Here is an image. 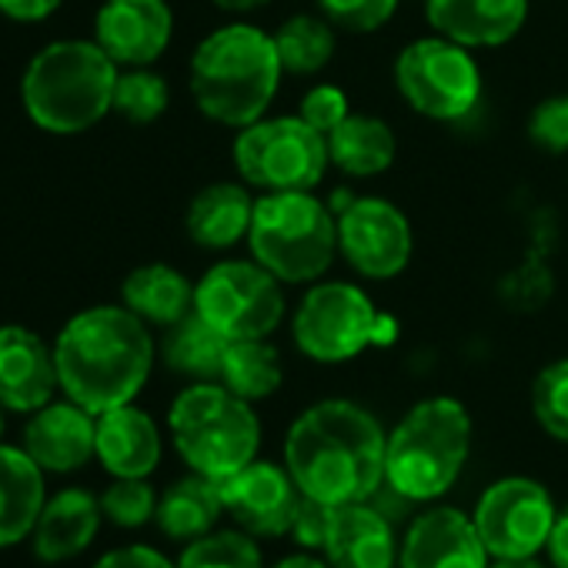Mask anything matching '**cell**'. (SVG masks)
Listing matches in <instances>:
<instances>
[{
    "label": "cell",
    "mask_w": 568,
    "mask_h": 568,
    "mask_svg": "<svg viewBox=\"0 0 568 568\" xmlns=\"http://www.w3.org/2000/svg\"><path fill=\"white\" fill-rule=\"evenodd\" d=\"M284 68L274 34L254 24H227L211 31L191 58V98L197 111L224 128L261 121L281 88Z\"/></svg>",
    "instance_id": "3"
},
{
    "label": "cell",
    "mask_w": 568,
    "mask_h": 568,
    "mask_svg": "<svg viewBox=\"0 0 568 568\" xmlns=\"http://www.w3.org/2000/svg\"><path fill=\"white\" fill-rule=\"evenodd\" d=\"M64 0H0V14L18 24H41L61 11Z\"/></svg>",
    "instance_id": "40"
},
{
    "label": "cell",
    "mask_w": 568,
    "mask_h": 568,
    "mask_svg": "<svg viewBox=\"0 0 568 568\" xmlns=\"http://www.w3.org/2000/svg\"><path fill=\"white\" fill-rule=\"evenodd\" d=\"M388 432L352 398H322L284 432L281 462L305 498L322 505L368 501L385 485Z\"/></svg>",
    "instance_id": "1"
},
{
    "label": "cell",
    "mask_w": 568,
    "mask_h": 568,
    "mask_svg": "<svg viewBox=\"0 0 568 568\" xmlns=\"http://www.w3.org/2000/svg\"><path fill=\"white\" fill-rule=\"evenodd\" d=\"M398 525L368 498L338 505L332 511V528L322 555L332 561V568H398Z\"/></svg>",
    "instance_id": "19"
},
{
    "label": "cell",
    "mask_w": 568,
    "mask_h": 568,
    "mask_svg": "<svg viewBox=\"0 0 568 568\" xmlns=\"http://www.w3.org/2000/svg\"><path fill=\"white\" fill-rule=\"evenodd\" d=\"M158 491L148 478H114L104 491H101V511L111 525L134 531L144 528L148 521H154L158 515Z\"/></svg>",
    "instance_id": "34"
},
{
    "label": "cell",
    "mask_w": 568,
    "mask_h": 568,
    "mask_svg": "<svg viewBox=\"0 0 568 568\" xmlns=\"http://www.w3.org/2000/svg\"><path fill=\"white\" fill-rule=\"evenodd\" d=\"M61 392L54 345L24 325H0V405L34 415Z\"/></svg>",
    "instance_id": "17"
},
{
    "label": "cell",
    "mask_w": 568,
    "mask_h": 568,
    "mask_svg": "<svg viewBox=\"0 0 568 568\" xmlns=\"http://www.w3.org/2000/svg\"><path fill=\"white\" fill-rule=\"evenodd\" d=\"M274 48H277L284 74L312 78L322 68H328V61L335 58V48H338L335 24L312 18V14L288 18L274 31Z\"/></svg>",
    "instance_id": "30"
},
{
    "label": "cell",
    "mask_w": 568,
    "mask_h": 568,
    "mask_svg": "<svg viewBox=\"0 0 568 568\" xmlns=\"http://www.w3.org/2000/svg\"><path fill=\"white\" fill-rule=\"evenodd\" d=\"M4 412H8V408L0 405V438H4Z\"/></svg>",
    "instance_id": "45"
},
{
    "label": "cell",
    "mask_w": 568,
    "mask_h": 568,
    "mask_svg": "<svg viewBox=\"0 0 568 568\" xmlns=\"http://www.w3.org/2000/svg\"><path fill=\"white\" fill-rule=\"evenodd\" d=\"M555 518V495L545 481L531 475H501L491 485H485L471 505L475 531L491 561L541 555Z\"/></svg>",
    "instance_id": "12"
},
{
    "label": "cell",
    "mask_w": 568,
    "mask_h": 568,
    "mask_svg": "<svg viewBox=\"0 0 568 568\" xmlns=\"http://www.w3.org/2000/svg\"><path fill=\"white\" fill-rule=\"evenodd\" d=\"M488 568H551V565H548V558L531 555V558H495Z\"/></svg>",
    "instance_id": "43"
},
{
    "label": "cell",
    "mask_w": 568,
    "mask_h": 568,
    "mask_svg": "<svg viewBox=\"0 0 568 568\" xmlns=\"http://www.w3.org/2000/svg\"><path fill=\"white\" fill-rule=\"evenodd\" d=\"M224 352H227V338L194 312L184 322L171 325L164 338V365L191 382H217Z\"/></svg>",
    "instance_id": "29"
},
{
    "label": "cell",
    "mask_w": 568,
    "mask_h": 568,
    "mask_svg": "<svg viewBox=\"0 0 568 568\" xmlns=\"http://www.w3.org/2000/svg\"><path fill=\"white\" fill-rule=\"evenodd\" d=\"M168 104H171V88L158 71L121 68L114 88V114H121L131 124H151L168 111Z\"/></svg>",
    "instance_id": "32"
},
{
    "label": "cell",
    "mask_w": 568,
    "mask_h": 568,
    "mask_svg": "<svg viewBox=\"0 0 568 568\" xmlns=\"http://www.w3.org/2000/svg\"><path fill=\"white\" fill-rule=\"evenodd\" d=\"M58 378L64 398L91 415L131 405L158 358L151 325L124 305H98L78 312L54 338Z\"/></svg>",
    "instance_id": "2"
},
{
    "label": "cell",
    "mask_w": 568,
    "mask_h": 568,
    "mask_svg": "<svg viewBox=\"0 0 568 568\" xmlns=\"http://www.w3.org/2000/svg\"><path fill=\"white\" fill-rule=\"evenodd\" d=\"M332 505H322L315 498H305L302 495V505L292 518V528H288V538L295 541V548L302 551H325V541H328V528H332Z\"/></svg>",
    "instance_id": "38"
},
{
    "label": "cell",
    "mask_w": 568,
    "mask_h": 568,
    "mask_svg": "<svg viewBox=\"0 0 568 568\" xmlns=\"http://www.w3.org/2000/svg\"><path fill=\"white\" fill-rule=\"evenodd\" d=\"M118 74L121 68L98 41H54L24 68L21 101L41 131L84 134L114 111Z\"/></svg>",
    "instance_id": "5"
},
{
    "label": "cell",
    "mask_w": 568,
    "mask_h": 568,
    "mask_svg": "<svg viewBox=\"0 0 568 568\" xmlns=\"http://www.w3.org/2000/svg\"><path fill=\"white\" fill-rule=\"evenodd\" d=\"M395 84L428 121H462L481 101V68L468 48L435 34L412 41L395 61Z\"/></svg>",
    "instance_id": "11"
},
{
    "label": "cell",
    "mask_w": 568,
    "mask_h": 568,
    "mask_svg": "<svg viewBox=\"0 0 568 568\" xmlns=\"http://www.w3.org/2000/svg\"><path fill=\"white\" fill-rule=\"evenodd\" d=\"M91 568H178V561L168 558L154 545L134 541V545H121V548L104 551Z\"/></svg>",
    "instance_id": "39"
},
{
    "label": "cell",
    "mask_w": 568,
    "mask_h": 568,
    "mask_svg": "<svg viewBox=\"0 0 568 568\" xmlns=\"http://www.w3.org/2000/svg\"><path fill=\"white\" fill-rule=\"evenodd\" d=\"M237 178L264 191H315L332 164L328 138L305 118H261L237 131L231 148Z\"/></svg>",
    "instance_id": "9"
},
{
    "label": "cell",
    "mask_w": 568,
    "mask_h": 568,
    "mask_svg": "<svg viewBox=\"0 0 568 568\" xmlns=\"http://www.w3.org/2000/svg\"><path fill=\"white\" fill-rule=\"evenodd\" d=\"M251 257L281 284H315L338 254V214L312 191H267L254 197Z\"/></svg>",
    "instance_id": "7"
},
{
    "label": "cell",
    "mask_w": 568,
    "mask_h": 568,
    "mask_svg": "<svg viewBox=\"0 0 568 568\" xmlns=\"http://www.w3.org/2000/svg\"><path fill=\"white\" fill-rule=\"evenodd\" d=\"M217 488L224 501V518H231L237 528L261 541L288 538L292 518L302 505V488L295 485L284 462L257 455L251 465L217 481Z\"/></svg>",
    "instance_id": "14"
},
{
    "label": "cell",
    "mask_w": 568,
    "mask_h": 568,
    "mask_svg": "<svg viewBox=\"0 0 568 568\" xmlns=\"http://www.w3.org/2000/svg\"><path fill=\"white\" fill-rule=\"evenodd\" d=\"M328 158L338 171L352 178H375L385 174L398 158L395 131L375 114H348L328 134Z\"/></svg>",
    "instance_id": "27"
},
{
    "label": "cell",
    "mask_w": 568,
    "mask_h": 568,
    "mask_svg": "<svg viewBox=\"0 0 568 568\" xmlns=\"http://www.w3.org/2000/svg\"><path fill=\"white\" fill-rule=\"evenodd\" d=\"M224 518L221 488L214 478H204L197 471H187L184 478L171 481L158 498L154 525L171 541H194L207 531H214Z\"/></svg>",
    "instance_id": "26"
},
{
    "label": "cell",
    "mask_w": 568,
    "mask_h": 568,
    "mask_svg": "<svg viewBox=\"0 0 568 568\" xmlns=\"http://www.w3.org/2000/svg\"><path fill=\"white\" fill-rule=\"evenodd\" d=\"M168 435L187 471L224 481L261 452V418L221 382H191L168 408Z\"/></svg>",
    "instance_id": "6"
},
{
    "label": "cell",
    "mask_w": 568,
    "mask_h": 568,
    "mask_svg": "<svg viewBox=\"0 0 568 568\" xmlns=\"http://www.w3.org/2000/svg\"><path fill=\"white\" fill-rule=\"evenodd\" d=\"M415 251V234L402 207L385 197H352L338 211V254L372 281L398 277Z\"/></svg>",
    "instance_id": "13"
},
{
    "label": "cell",
    "mask_w": 568,
    "mask_h": 568,
    "mask_svg": "<svg viewBox=\"0 0 568 568\" xmlns=\"http://www.w3.org/2000/svg\"><path fill=\"white\" fill-rule=\"evenodd\" d=\"M352 114L348 94L335 84H315L312 91H305L302 104H298V118H305L315 131H322L325 138Z\"/></svg>",
    "instance_id": "37"
},
{
    "label": "cell",
    "mask_w": 568,
    "mask_h": 568,
    "mask_svg": "<svg viewBox=\"0 0 568 568\" xmlns=\"http://www.w3.org/2000/svg\"><path fill=\"white\" fill-rule=\"evenodd\" d=\"M44 501V468L24 448L0 442V548L31 538Z\"/></svg>",
    "instance_id": "23"
},
{
    "label": "cell",
    "mask_w": 568,
    "mask_h": 568,
    "mask_svg": "<svg viewBox=\"0 0 568 568\" xmlns=\"http://www.w3.org/2000/svg\"><path fill=\"white\" fill-rule=\"evenodd\" d=\"M174 38L168 0H104L94 18V41L118 68H151Z\"/></svg>",
    "instance_id": "16"
},
{
    "label": "cell",
    "mask_w": 568,
    "mask_h": 568,
    "mask_svg": "<svg viewBox=\"0 0 568 568\" xmlns=\"http://www.w3.org/2000/svg\"><path fill=\"white\" fill-rule=\"evenodd\" d=\"M267 568H332V561L322 555V551H288V555H281L274 558Z\"/></svg>",
    "instance_id": "42"
},
{
    "label": "cell",
    "mask_w": 568,
    "mask_h": 568,
    "mask_svg": "<svg viewBox=\"0 0 568 568\" xmlns=\"http://www.w3.org/2000/svg\"><path fill=\"white\" fill-rule=\"evenodd\" d=\"M315 4L325 21L352 34H372L385 28L398 11V0H315Z\"/></svg>",
    "instance_id": "35"
},
{
    "label": "cell",
    "mask_w": 568,
    "mask_h": 568,
    "mask_svg": "<svg viewBox=\"0 0 568 568\" xmlns=\"http://www.w3.org/2000/svg\"><path fill=\"white\" fill-rule=\"evenodd\" d=\"M121 305L134 312L144 325L171 328L194 312V284L178 267L151 261L124 277Z\"/></svg>",
    "instance_id": "24"
},
{
    "label": "cell",
    "mask_w": 568,
    "mask_h": 568,
    "mask_svg": "<svg viewBox=\"0 0 568 568\" xmlns=\"http://www.w3.org/2000/svg\"><path fill=\"white\" fill-rule=\"evenodd\" d=\"M528 138L548 154H568V94H555L531 111Z\"/></svg>",
    "instance_id": "36"
},
{
    "label": "cell",
    "mask_w": 568,
    "mask_h": 568,
    "mask_svg": "<svg viewBox=\"0 0 568 568\" xmlns=\"http://www.w3.org/2000/svg\"><path fill=\"white\" fill-rule=\"evenodd\" d=\"M214 4H217L221 11H231V14H247V11L264 8L267 0H214Z\"/></svg>",
    "instance_id": "44"
},
{
    "label": "cell",
    "mask_w": 568,
    "mask_h": 568,
    "mask_svg": "<svg viewBox=\"0 0 568 568\" xmlns=\"http://www.w3.org/2000/svg\"><path fill=\"white\" fill-rule=\"evenodd\" d=\"M545 558L551 568H568V505L558 508V518H555L548 545H545Z\"/></svg>",
    "instance_id": "41"
},
{
    "label": "cell",
    "mask_w": 568,
    "mask_h": 568,
    "mask_svg": "<svg viewBox=\"0 0 568 568\" xmlns=\"http://www.w3.org/2000/svg\"><path fill=\"white\" fill-rule=\"evenodd\" d=\"M284 312L288 305H284L281 281L254 257L217 261L194 284V315L227 342L271 338L284 322Z\"/></svg>",
    "instance_id": "10"
},
{
    "label": "cell",
    "mask_w": 568,
    "mask_h": 568,
    "mask_svg": "<svg viewBox=\"0 0 568 568\" xmlns=\"http://www.w3.org/2000/svg\"><path fill=\"white\" fill-rule=\"evenodd\" d=\"M98 442V415L81 408L78 402H51L38 408L24 425V452L54 475H68L84 468L94 458Z\"/></svg>",
    "instance_id": "18"
},
{
    "label": "cell",
    "mask_w": 568,
    "mask_h": 568,
    "mask_svg": "<svg viewBox=\"0 0 568 568\" xmlns=\"http://www.w3.org/2000/svg\"><path fill=\"white\" fill-rule=\"evenodd\" d=\"M471 511L445 501L422 505L402 528L398 568H488Z\"/></svg>",
    "instance_id": "15"
},
{
    "label": "cell",
    "mask_w": 568,
    "mask_h": 568,
    "mask_svg": "<svg viewBox=\"0 0 568 568\" xmlns=\"http://www.w3.org/2000/svg\"><path fill=\"white\" fill-rule=\"evenodd\" d=\"M254 217V197L244 191V184L217 181L194 194L187 204V234L204 251H227L241 237H247Z\"/></svg>",
    "instance_id": "25"
},
{
    "label": "cell",
    "mask_w": 568,
    "mask_h": 568,
    "mask_svg": "<svg viewBox=\"0 0 568 568\" xmlns=\"http://www.w3.org/2000/svg\"><path fill=\"white\" fill-rule=\"evenodd\" d=\"M224 388H231L237 398L257 405L271 395L281 392L284 385V362L281 352L267 338H237L227 342L224 362H221V378Z\"/></svg>",
    "instance_id": "28"
},
{
    "label": "cell",
    "mask_w": 568,
    "mask_h": 568,
    "mask_svg": "<svg viewBox=\"0 0 568 568\" xmlns=\"http://www.w3.org/2000/svg\"><path fill=\"white\" fill-rule=\"evenodd\" d=\"M292 338L308 362L345 365L372 345H392L398 325L352 281H315L292 315Z\"/></svg>",
    "instance_id": "8"
},
{
    "label": "cell",
    "mask_w": 568,
    "mask_h": 568,
    "mask_svg": "<svg viewBox=\"0 0 568 568\" xmlns=\"http://www.w3.org/2000/svg\"><path fill=\"white\" fill-rule=\"evenodd\" d=\"M425 18L435 34L468 51L501 48L521 31L528 0H425Z\"/></svg>",
    "instance_id": "21"
},
{
    "label": "cell",
    "mask_w": 568,
    "mask_h": 568,
    "mask_svg": "<svg viewBox=\"0 0 568 568\" xmlns=\"http://www.w3.org/2000/svg\"><path fill=\"white\" fill-rule=\"evenodd\" d=\"M161 455H164L161 428L134 402L98 415L94 458L111 478H151L161 465Z\"/></svg>",
    "instance_id": "20"
},
{
    "label": "cell",
    "mask_w": 568,
    "mask_h": 568,
    "mask_svg": "<svg viewBox=\"0 0 568 568\" xmlns=\"http://www.w3.org/2000/svg\"><path fill=\"white\" fill-rule=\"evenodd\" d=\"M178 568H267L261 538L237 525H217L214 531L187 541L178 555Z\"/></svg>",
    "instance_id": "31"
},
{
    "label": "cell",
    "mask_w": 568,
    "mask_h": 568,
    "mask_svg": "<svg viewBox=\"0 0 568 568\" xmlns=\"http://www.w3.org/2000/svg\"><path fill=\"white\" fill-rule=\"evenodd\" d=\"M475 422L465 402L452 395H432L415 402L385 445V485L405 495L412 505L442 501L471 458Z\"/></svg>",
    "instance_id": "4"
},
{
    "label": "cell",
    "mask_w": 568,
    "mask_h": 568,
    "mask_svg": "<svg viewBox=\"0 0 568 568\" xmlns=\"http://www.w3.org/2000/svg\"><path fill=\"white\" fill-rule=\"evenodd\" d=\"M531 418L551 442L568 445V358H558L535 375Z\"/></svg>",
    "instance_id": "33"
},
{
    "label": "cell",
    "mask_w": 568,
    "mask_h": 568,
    "mask_svg": "<svg viewBox=\"0 0 568 568\" xmlns=\"http://www.w3.org/2000/svg\"><path fill=\"white\" fill-rule=\"evenodd\" d=\"M104 511L101 498L88 488H61L51 495L41 508V518L31 531V548L38 561L61 565L78 555H84L98 531H101Z\"/></svg>",
    "instance_id": "22"
}]
</instances>
